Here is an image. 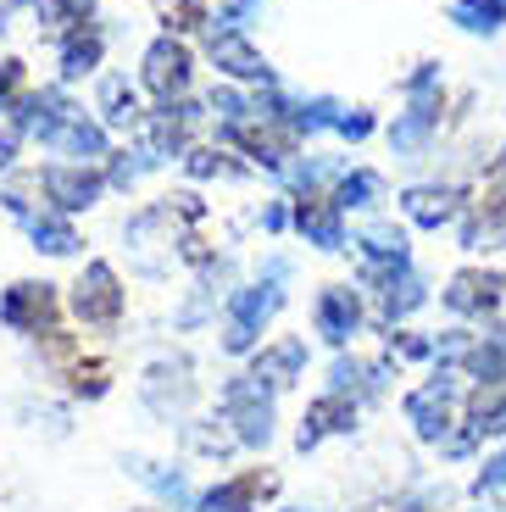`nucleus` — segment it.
<instances>
[{"mask_svg":"<svg viewBox=\"0 0 506 512\" xmlns=\"http://www.w3.org/2000/svg\"><path fill=\"white\" fill-rule=\"evenodd\" d=\"M468 373L456 368H434L429 379L406 396V423H412V435L423 440V446H445V440L456 435V423H462V407H468Z\"/></svg>","mask_w":506,"mask_h":512,"instance_id":"obj_1","label":"nucleus"},{"mask_svg":"<svg viewBox=\"0 0 506 512\" xmlns=\"http://www.w3.org/2000/svg\"><path fill=\"white\" fill-rule=\"evenodd\" d=\"M217 407H223V423L234 429V440L251 451H262L273 440V384L256 379V373H234V379L217 390Z\"/></svg>","mask_w":506,"mask_h":512,"instance_id":"obj_2","label":"nucleus"},{"mask_svg":"<svg viewBox=\"0 0 506 512\" xmlns=\"http://www.w3.org/2000/svg\"><path fill=\"white\" fill-rule=\"evenodd\" d=\"M284 307V290L279 279H262V284H240L228 295L223 307V351L228 357H251L256 340H262V323Z\"/></svg>","mask_w":506,"mask_h":512,"instance_id":"obj_3","label":"nucleus"},{"mask_svg":"<svg viewBox=\"0 0 506 512\" xmlns=\"http://www.w3.org/2000/svg\"><path fill=\"white\" fill-rule=\"evenodd\" d=\"M440 307L451 312L456 323H490V318H501V307H506V273H495V268L451 273L445 290H440Z\"/></svg>","mask_w":506,"mask_h":512,"instance_id":"obj_4","label":"nucleus"},{"mask_svg":"<svg viewBox=\"0 0 506 512\" xmlns=\"http://www.w3.org/2000/svg\"><path fill=\"white\" fill-rule=\"evenodd\" d=\"M367 284H373V318L379 329H401L412 312L429 301V284L412 262H390V268H367Z\"/></svg>","mask_w":506,"mask_h":512,"instance_id":"obj_5","label":"nucleus"},{"mask_svg":"<svg viewBox=\"0 0 506 512\" xmlns=\"http://www.w3.org/2000/svg\"><path fill=\"white\" fill-rule=\"evenodd\" d=\"M56 312H62V295H56V284L45 279H17L12 290L0 295V323L17 334H56Z\"/></svg>","mask_w":506,"mask_h":512,"instance_id":"obj_6","label":"nucleus"},{"mask_svg":"<svg viewBox=\"0 0 506 512\" xmlns=\"http://www.w3.org/2000/svg\"><path fill=\"white\" fill-rule=\"evenodd\" d=\"M73 318L89 323V329H112L117 318H123V279H117L112 262H89L84 273H78L73 284Z\"/></svg>","mask_w":506,"mask_h":512,"instance_id":"obj_7","label":"nucleus"},{"mask_svg":"<svg viewBox=\"0 0 506 512\" xmlns=\"http://www.w3.org/2000/svg\"><path fill=\"white\" fill-rule=\"evenodd\" d=\"M190 73H195L190 45H184L178 34H162L151 51H145V90H151L162 106L184 101V90H190Z\"/></svg>","mask_w":506,"mask_h":512,"instance_id":"obj_8","label":"nucleus"},{"mask_svg":"<svg viewBox=\"0 0 506 512\" xmlns=\"http://www.w3.org/2000/svg\"><path fill=\"white\" fill-rule=\"evenodd\" d=\"M312 323L317 334L329 340V346H351L356 334H362L367 323V307H362V290H351V284H329V290H317V307H312Z\"/></svg>","mask_w":506,"mask_h":512,"instance_id":"obj_9","label":"nucleus"},{"mask_svg":"<svg viewBox=\"0 0 506 512\" xmlns=\"http://www.w3.org/2000/svg\"><path fill=\"white\" fill-rule=\"evenodd\" d=\"M140 396H145V407H151L156 418H184V412H190V401H195L190 362H173V357L151 362V368H145V379H140Z\"/></svg>","mask_w":506,"mask_h":512,"instance_id":"obj_10","label":"nucleus"},{"mask_svg":"<svg viewBox=\"0 0 506 512\" xmlns=\"http://www.w3.org/2000/svg\"><path fill=\"white\" fill-rule=\"evenodd\" d=\"M267 496H279V474L273 468H245V474L212 485L206 496H195V512H262Z\"/></svg>","mask_w":506,"mask_h":512,"instance_id":"obj_11","label":"nucleus"},{"mask_svg":"<svg viewBox=\"0 0 506 512\" xmlns=\"http://www.w3.org/2000/svg\"><path fill=\"white\" fill-rule=\"evenodd\" d=\"M206 56H212V67L223 78H234V84H267V78H273V73H267V62H262V51H256L234 23H223V28L206 34Z\"/></svg>","mask_w":506,"mask_h":512,"instance_id":"obj_12","label":"nucleus"},{"mask_svg":"<svg viewBox=\"0 0 506 512\" xmlns=\"http://www.w3.org/2000/svg\"><path fill=\"white\" fill-rule=\"evenodd\" d=\"M39 173H45V195H51L56 212H89L106 190V173H95L89 162H51Z\"/></svg>","mask_w":506,"mask_h":512,"instance_id":"obj_13","label":"nucleus"},{"mask_svg":"<svg viewBox=\"0 0 506 512\" xmlns=\"http://www.w3.org/2000/svg\"><path fill=\"white\" fill-rule=\"evenodd\" d=\"M351 429H356V396L329 390V396H317L312 407H306L301 429H295V446L312 451V446H323L329 435H351Z\"/></svg>","mask_w":506,"mask_h":512,"instance_id":"obj_14","label":"nucleus"},{"mask_svg":"<svg viewBox=\"0 0 506 512\" xmlns=\"http://www.w3.org/2000/svg\"><path fill=\"white\" fill-rule=\"evenodd\" d=\"M401 212L418 223V229H445V223H456L468 212V201H462L451 184H412V190L401 195Z\"/></svg>","mask_w":506,"mask_h":512,"instance_id":"obj_15","label":"nucleus"},{"mask_svg":"<svg viewBox=\"0 0 506 512\" xmlns=\"http://www.w3.org/2000/svg\"><path fill=\"white\" fill-rule=\"evenodd\" d=\"M251 373H256V379H267L273 390H290V384L306 373V340H301V334H279V340H267V346L251 357Z\"/></svg>","mask_w":506,"mask_h":512,"instance_id":"obj_16","label":"nucleus"},{"mask_svg":"<svg viewBox=\"0 0 506 512\" xmlns=\"http://www.w3.org/2000/svg\"><path fill=\"white\" fill-rule=\"evenodd\" d=\"M39 145H51L56 156H73V162H95V156H106V123H89L84 112H73L51 134H39Z\"/></svg>","mask_w":506,"mask_h":512,"instance_id":"obj_17","label":"nucleus"},{"mask_svg":"<svg viewBox=\"0 0 506 512\" xmlns=\"http://www.w3.org/2000/svg\"><path fill=\"white\" fill-rule=\"evenodd\" d=\"M345 212L334 206V195H301V206H295V229L306 234V245H317V251H340L345 245Z\"/></svg>","mask_w":506,"mask_h":512,"instance_id":"obj_18","label":"nucleus"},{"mask_svg":"<svg viewBox=\"0 0 506 512\" xmlns=\"http://www.w3.org/2000/svg\"><path fill=\"white\" fill-rule=\"evenodd\" d=\"M440 95H412V106H406L401 117H395V128H390V145L401 156H418L423 145L434 140V134H440Z\"/></svg>","mask_w":506,"mask_h":512,"instance_id":"obj_19","label":"nucleus"},{"mask_svg":"<svg viewBox=\"0 0 506 512\" xmlns=\"http://www.w3.org/2000/svg\"><path fill=\"white\" fill-rule=\"evenodd\" d=\"M462 373H468V384H506V323L501 318L479 323Z\"/></svg>","mask_w":506,"mask_h":512,"instance_id":"obj_20","label":"nucleus"},{"mask_svg":"<svg viewBox=\"0 0 506 512\" xmlns=\"http://www.w3.org/2000/svg\"><path fill=\"white\" fill-rule=\"evenodd\" d=\"M356 245H362L367 268H390V262H412L406 256V229H395L390 218H367L356 229Z\"/></svg>","mask_w":506,"mask_h":512,"instance_id":"obj_21","label":"nucleus"},{"mask_svg":"<svg viewBox=\"0 0 506 512\" xmlns=\"http://www.w3.org/2000/svg\"><path fill=\"white\" fill-rule=\"evenodd\" d=\"M123 468H128L134 479H140V485H151V490H156V496H162L173 512L195 507V496H190V485H184V474H178V468H162V462H151V457H128Z\"/></svg>","mask_w":506,"mask_h":512,"instance_id":"obj_22","label":"nucleus"},{"mask_svg":"<svg viewBox=\"0 0 506 512\" xmlns=\"http://www.w3.org/2000/svg\"><path fill=\"white\" fill-rule=\"evenodd\" d=\"M101 123L106 128H140L145 123V106L140 95H134V84L128 78H101Z\"/></svg>","mask_w":506,"mask_h":512,"instance_id":"obj_23","label":"nucleus"},{"mask_svg":"<svg viewBox=\"0 0 506 512\" xmlns=\"http://www.w3.org/2000/svg\"><path fill=\"white\" fill-rule=\"evenodd\" d=\"M334 206L340 212H367V206H379L384 201V179L373 173V167H351V173H340L334 179Z\"/></svg>","mask_w":506,"mask_h":512,"instance_id":"obj_24","label":"nucleus"},{"mask_svg":"<svg viewBox=\"0 0 506 512\" xmlns=\"http://www.w3.org/2000/svg\"><path fill=\"white\" fill-rule=\"evenodd\" d=\"M106 56V39L101 28H73V34H62V78H84L95 73Z\"/></svg>","mask_w":506,"mask_h":512,"instance_id":"obj_25","label":"nucleus"},{"mask_svg":"<svg viewBox=\"0 0 506 512\" xmlns=\"http://www.w3.org/2000/svg\"><path fill=\"white\" fill-rule=\"evenodd\" d=\"M28 240H34V251H45V256H73L78 251V234H73V223H67L62 212H39V218L28 223Z\"/></svg>","mask_w":506,"mask_h":512,"instance_id":"obj_26","label":"nucleus"},{"mask_svg":"<svg viewBox=\"0 0 506 512\" xmlns=\"http://www.w3.org/2000/svg\"><path fill=\"white\" fill-rule=\"evenodd\" d=\"M234 446H240V440H234L228 423H212V418H190V423H184V451H195V457H228Z\"/></svg>","mask_w":506,"mask_h":512,"instance_id":"obj_27","label":"nucleus"},{"mask_svg":"<svg viewBox=\"0 0 506 512\" xmlns=\"http://www.w3.org/2000/svg\"><path fill=\"white\" fill-rule=\"evenodd\" d=\"M0 201L12 206L17 218H28V223H34L39 212H45V201H51V195H45V173H17V179H6Z\"/></svg>","mask_w":506,"mask_h":512,"instance_id":"obj_28","label":"nucleus"},{"mask_svg":"<svg viewBox=\"0 0 506 512\" xmlns=\"http://www.w3.org/2000/svg\"><path fill=\"white\" fill-rule=\"evenodd\" d=\"M451 23L468 34H495L506 23V0H451Z\"/></svg>","mask_w":506,"mask_h":512,"instance_id":"obj_29","label":"nucleus"},{"mask_svg":"<svg viewBox=\"0 0 506 512\" xmlns=\"http://www.w3.org/2000/svg\"><path fill=\"white\" fill-rule=\"evenodd\" d=\"M67 390L73 396H84V401H101L106 390H112V373H106V362H95V357H78L73 368H67Z\"/></svg>","mask_w":506,"mask_h":512,"instance_id":"obj_30","label":"nucleus"},{"mask_svg":"<svg viewBox=\"0 0 506 512\" xmlns=\"http://www.w3.org/2000/svg\"><path fill=\"white\" fill-rule=\"evenodd\" d=\"M89 12H95V0H45V6H39V17L51 28H62V34L89 28Z\"/></svg>","mask_w":506,"mask_h":512,"instance_id":"obj_31","label":"nucleus"},{"mask_svg":"<svg viewBox=\"0 0 506 512\" xmlns=\"http://www.w3.org/2000/svg\"><path fill=\"white\" fill-rule=\"evenodd\" d=\"M390 357L395 362H434V334H412V329H390Z\"/></svg>","mask_w":506,"mask_h":512,"instance_id":"obj_32","label":"nucleus"},{"mask_svg":"<svg viewBox=\"0 0 506 512\" xmlns=\"http://www.w3.org/2000/svg\"><path fill=\"white\" fill-rule=\"evenodd\" d=\"M162 17H167V34H190V28L212 23L206 0H162Z\"/></svg>","mask_w":506,"mask_h":512,"instance_id":"obj_33","label":"nucleus"},{"mask_svg":"<svg viewBox=\"0 0 506 512\" xmlns=\"http://www.w3.org/2000/svg\"><path fill=\"white\" fill-rule=\"evenodd\" d=\"M362 379H367V362H356V357H334V368H329V390H340V396H356L362 401Z\"/></svg>","mask_w":506,"mask_h":512,"instance_id":"obj_34","label":"nucleus"},{"mask_svg":"<svg viewBox=\"0 0 506 512\" xmlns=\"http://www.w3.org/2000/svg\"><path fill=\"white\" fill-rule=\"evenodd\" d=\"M495 490H506V446L490 451L479 468V479H473V496H495Z\"/></svg>","mask_w":506,"mask_h":512,"instance_id":"obj_35","label":"nucleus"},{"mask_svg":"<svg viewBox=\"0 0 506 512\" xmlns=\"http://www.w3.org/2000/svg\"><path fill=\"white\" fill-rule=\"evenodd\" d=\"M23 62H17V56H6V62H0V112H12L17 101H23Z\"/></svg>","mask_w":506,"mask_h":512,"instance_id":"obj_36","label":"nucleus"},{"mask_svg":"<svg viewBox=\"0 0 506 512\" xmlns=\"http://www.w3.org/2000/svg\"><path fill=\"white\" fill-rule=\"evenodd\" d=\"M262 223H267L273 234H279L284 223H290V206H284V201H279V206H267V212H262Z\"/></svg>","mask_w":506,"mask_h":512,"instance_id":"obj_37","label":"nucleus"},{"mask_svg":"<svg viewBox=\"0 0 506 512\" xmlns=\"http://www.w3.org/2000/svg\"><path fill=\"white\" fill-rule=\"evenodd\" d=\"M279 512H312V507H279Z\"/></svg>","mask_w":506,"mask_h":512,"instance_id":"obj_38","label":"nucleus"}]
</instances>
